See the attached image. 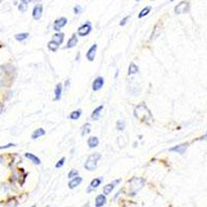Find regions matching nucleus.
<instances>
[{
    "instance_id": "f257e3e1",
    "label": "nucleus",
    "mask_w": 207,
    "mask_h": 207,
    "mask_svg": "<svg viewBox=\"0 0 207 207\" xmlns=\"http://www.w3.org/2000/svg\"><path fill=\"white\" fill-rule=\"evenodd\" d=\"M134 115H135V117H136V118H138L140 121L145 122V123H148V124L151 123L152 120H153L149 109L147 108V106H146L144 103L139 104L138 106L135 108Z\"/></svg>"
},
{
    "instance_id": "f03ea898",
    "label": "nucleus",
    "mask_w": 207,
    "mask_h": 207,
    "mask_svg": "<svg viewBox=\"0 0 207 207\" xmlns=\"http://www.w3.org/2000/svg\"><path fill=\"white\" fill-rule=\"evenodd\" d=\"M145 184V180L142 179V178H133L132 180H130L128 182V186H130V189H128V195L130 197H134L136 196V194L144 186Z\"/></svg>"
},
{
    "instance_id": "7ed1b4c3",
    "label": "nucleus",
    "mask_w": 207,
    "mask_h": 207,
    "mask_svg": "<svg viewBox=\"0 0 207 207\" xmlns=\"http://www.w3.org/2000/svg\"><path fill=\"white\" fill-rule=\"evenodd\" d=\"M101 158V154L99 153H92L88 156L87 158L86 163H85L84 167L86 170L88 171H93V170L97 169V162Z\"/></svg>"
},
{
    "instance_id": "20e7f679",
    "label": "nucleus",
    "mask_w": 207,
    "mask_h": 207,
    "mask_svg": "<svg viewBox=\"0 0 207 207\" xmlns=\"http://www.w3.org/2000/svg\"><path fill=\"white\" fill-rule=\"evenodd\" d=\"M91 29H92V28H91V23L90 22H86V23H84L82 26L79 27V29H78V34H79V36H86L90 33Z\"/></svg>"
},
{
    "instance_id": "39448f33",
    "label": "nucleus",
    "mask_w": 207,
    "mask_h": 207,
    "mask_svg": "<svg viewBox=\"0 0 207 207\" xmlns=\"http://www.w3.org/2000/svg\"><path fill=\"white\" fill-rule=\"evenodd\" d=\"M174 10H175V14H177V15L189 13V2H181V3H179L178 5L175 6Z\"/></svg>"
},
{
    "instance_id": "423d86ee",
    "label": "nucleus",
    "mask_w": 207,
    "mask_h": 207,
    "mask_svg": "<svg viewBox=\"0 0 207 207\" xmlns=\"http://www.w3.org/2000/svg\"><path fill=\"white\" fill-rule=\"evenodd\" d=\"M41 15H43V4L38 3L34 5L33 10H32V17L34 20H40Z\"/></svg>"
},
{
    "instance_id": "0eeeda50",
    "label": "nucleus",
    "mask_w": 207,
    "mask_h": 207,
    "mask_svg": "<svg viewBox=\"0 0 207 207\" xmlns=\"http://www.w3.org/2000/svg\"><path fill=\"white\" fill-rule=\"evenodd\" d=\"M67 23V19L66 18H59L57 19L55 22H54V25H53V29L55 30V31H60L61 30L62 27H64L65 25H66Z\"/></svg>"
},
{
    "instance_id": "6e6552de",
    "label": "nucleus",
    "mask_w": 207,
    "mask_h": 207,
    "mask_svg": "<svg viewBox=\"0 0 207 207\" xmlns=\"http://www.w3.org/2000/svg\"><path fill=\"white\" fill-rule=\"evenodd\" d=\"M97 45L94 43V45L91 46L90 49L87 51L86 53V58L89 60V61H93L94 60V57H95V53H97Z\"/></svg>"
},
{
    "instance_id": "1a4fd4ad",
    "label": "nucleus",
    "mask_w": 207,
    "mask_h": 207,
    "mask_svg": "<svg viewBox=\"0 0 207 207\" xmlns=\"http://www.w3.org/2000/svg\"><path fill=\"white\" fill-rule=\"evenodd\" d=\"M187 147H189V143H183V144H180V145L174 146V147L170 148V151H174V152H177V153H179V154H183L184 152H186Z\"/></svg>"
},
{
    "instance_id": "9d476101",
    "label": "nucleus",
    "mask_w": 207,
    "mask_h": 207,
    "mask_svg": "<svg viewBox=\"0 0 207 207\" xmlns=\"http://www.w3.org/2000/svg\"><path fill=\"white\" fill-rule=\"evenodd\" d=\"M118 182H120V179H117V180H114L113 182H111V183H109V184H107V186H104V189H103V193H104V195L105 196H107V195H109V194L111 193V192L114 189V187L115 186H116Z\"/></svg>"
},
{
    "instance_id": "9b49d317",
    "label": "nucleus",
    "mask_w": 207,
    "mask_h": 207,
    "mask_svg": "<svg viewBox=\"0 0 207 207\" xmlns=\"http://www.w3.org/2000/svg\"><path fill=\"white\" fill-rule=\"evenodd\" d=\"M104 78L103 77H97V79L93 81L92 83V89L94 91H97V90H99V89L102 88V87L104 86Z\"/></svg>"
},
{
    "instance_id": "f8f14e48",
    "label": "nucleus",
    "mask_w": 207,
    "mask_h": 207,
    "mask_svg": "<svg viewBox=\"0 0 207 207\" xmlns=\"http://www.w3.org/2000/svg\"><path fill=\"white\" fill-rule=\"evenodd\" d=\"M95 203L94 205L95 207H103L105 204L107 203V198L105 195H97V198H95Z\"/></svg>"
},
{
    "instance_id": "ddd939ff",
    "label": "nucleus",
    "mask_w": 207,
    "mask_h": 207,
    "mask_svg": "<svg viewBox=\"0 0 207 207\" xmlns=\"http://www.w3.org/2000/svg\"><path fill=\"white\" fill-rule=\"evenodd\" d=\"M82 178L81 177H75V178H73V179H71L69 180V187L71 189H75V187H77L78 186H79L80 183L82 182Z\"/></svg>"
},
{
    "instance_id": "4468645a",
    "label": "nucleus",
    "mask_w": 207,
    "mask_h": 207,
    "mask_svg": "<svg viewBox=\"0 0 207 207\" xmlns=\"http://www.w3.org/2000/svg\"><path fill=\"white\" fill-rule=\"evenodd\" d=\"M102 183V178L99 177V178H95V179H93L92 181L90 182V186H89V189H87V193H90L92 189H97V186H99V184Z\"/></svg>"
},
{
    "instance_id": "2eb2a0df",
    "label": "nucleus",
    "mask_w": 207,
    "mask_h": 207,
    "mask_svg": "<svg viewBox=\"0 0 207 207\" xmlns=\"http://www.w3.org/2000/svg\"><path fill=\"white\" fill-rule=\"evenodd\" d=\"M7 78V71L4 66H0V86L5 84V80Z\"/></svg>"
},
{
    "instance_id": "dca6fc26",
    "label": "nucleus",
    "mask_w": 207,
    "mask_h": 207,
    "mask_svg": "<svg viewBox=\"0 0 207 207\" xmlns=\"http://www.w3.org/2000/svg\"><path fill=\"white\" fill-rule=\"evenodd\" d=\"M54 93H55V101H59L60 97H61V94H62V84L61 83H58L56 85L55 89H54Z\"/></svg>"
},
{
    "instance_id": "f3484780",
    "label": "nucleus",
    "mask_w": 207,
    "mask_h": 207,
    "mask_svg": "<svg viewBox=\"0 0 207 207\" xmlns=\"http://www.w3.org/2000/svg\"><path fill=\"white\" fill-rule=\"evenodd\" d=\"M77 43H78V38L76 34H73L71 38H69V41H67V45H66V48L67 49H71V48H74L77 46Z\"/></svg>"
},
{
    "instance_id": "a211bd4d",
    "label": "nucleus",
    "mask_w": 207,
    "mask_h": 207,
    "mask_svg": "<svg viewBox=\"0 0 207 207\" xmlns=\"http://www.w3.org/2000/svg\"><path fill=\"white\" fill-rule=\"evenodd\" d=\"M104 106L102 105V106L97 107V109H95L94 111L92 112V114H91V118L93 119V120H97V119L99 118V116H101V113H102V110H103Z\"/></svg>"
},
{
    "instance_id": "6ab92c4d",
    "label": "nucleus",
    "mask_w": 207,
    "mask_h": 207,
    "mask_svg": "<svg viewBox=\"0 0 207 207\" xmlns=\"http://www.w3.org/2000/svg\"><path fill=\"white\" fill-rule=\"evenodd\" d=\"M88 146H89V148H94V147H97V145H99V139L97 138V137H94V136H92V137H90V138L88 139Z\"/></svg>"
},
{
    "instance_id": "aec40b11",
    "label": "nucleus",
    "mask_w": 207,
    "mask_h": 207,
    "mask_svg": "<svg viewBox=\"0 0 207 207\" xmlns=\"http://www.w3.org/2000/svg\"><path fill=\"white\" fill-rule=\"evenodd\" d=\"M63 38H64V34L61 33V32H58V33L54 34L53 41H55L57 45H61L62 41H63Z\"/></svg>"
},
{
    "instance_id": "412c9836",
    "label": "nucleus",
    "mask_w": 207,
    "mask_h": 207,
    "mask_svg": "<svg viewBox=\"0 0 207 207\" xmlns=\"http://www.w3.org/2000/svg\"><path fill=\"white\" fill-rule=\"evenodd\" d=\"M45 134H46V130H43V128H38V130H35L33 133H32L31 138L32 139H38V138H40V137L43 136Z\"/></svg>"
},
{
    "instance_id": "4be33fe9",
    "label": "nucleus",
    "mask_w": 207,
    "mask_h": 207,
    "mask_svg": "<svg viewBox=\"0 0 207 207\" xmlns=\"http://www.w3.org/2000/svg\"><path fill=\"white\" fill-rule=\"evenodd\" d=\"M25 156L27 158H29V160L31 161L33 164H35V165H40L41 164V160L38 158V156L34 155V154H32V153H25Z\"/></svg>"
},
{
    "instance_id": "5701e85b",
    "label": "nucleus",
    "mask_w": 207,
    "mask_h": 207,
    "mask_svg": "<svg viewBox=\"0 0 207 207\" xmlns=\"http://www.w3.org/2000/svg\"><path fill=\"white\" fill-rule=\"evenodd\" d=\"M90 128H91V124L90 123H85L84 125L81 127V135L82 136H86L90 133Z\"/></svg>"
},
{
    "instance_id": "b1692460",
    "label": "nucleus",
    "mask_w": 207,
    "mask_h": 207,
    "mask_svg": "<svg viewBox=\"0 0 207 207\" xmlns=\"http://www.w3.org/2000/svg\"><path fill=\"white\" fill-rule=\"evenodd\" d=\"M82 114V110H76L74 111V112L71 113V115H69V118L71 119V120H77V119L80 118V116H81Z\"/></svg>"
},
{
    "instance_id": "393cba45",
    "label": "nucleus",
    "mask_w": 207,
    "mask_h": 207,
    "mask_svg": "<svg viewBox=\"0 0 207 207\" xmlns=\"http://www.w3.org/2000/svg\"><path fill=\"white\" fill-rule=\"evenodd\" d=\"M117 142H118L119 147H120V148H123L124 146L126 145V143H127V139H126L125 136L121 135V136L118 137V140H117Z\"/></svg>"
},
{
    "instance_id": "a878e982",
    "label": "nucleus",
    "mask_w": 207,
    "mask_h": 207,
    "mask_svg": "<svg viewBox=\"0 0 207 207\" xmlns=\"http://www.w3.org/2000/svg\"><path fill=\"white\" fill-rule=\"evenodd\" d=\"M138 66H137L135 63H130V67H128V71H127V75L130 76V75H134V74L138 73Z\"/></svg>"
},
{
    "instance_id": "bb28decb",
    "label": "nucleus",
    "mask_w": 207,
    "mask_h": 207,
    "mask_svg": "<svg viewBox=\"0 0 207 207\" xmlns=\"http://www.w3.org/2000/svg\"><path fill=\"white\" fill-rule=\"evenodd\" d=\"M58 48H59V45H57L55 41H49V43H48V49H49L50 51L55 52V51H57V50H58Z\"/></svg>"
},
{
    "instance_id": "cd10ccee",
    "label": "nucleus",
    "mask_w": 207,
    "mask_h": 207,
    "mask_svg": "<svg viewBox=\"0 0 207 207\" xmlns=\"http://www.w3.org/2000/svg\"><path fill=\"white\" fill-rule=\"evenodd\" d=\"M28 36H29V33H18V34H16V35H15V38H16L17 41H22L26 40Z\"/></svg>"
},
{
    "instance_id": "c85d7f7f",
    "label": "nucleus",
    "mask_w": 207,
    "mask_h": 207,
    "mask_svg": "<svg viewBox=\"0 0 207 207\" xmlns=\"http://www.w3.org/2000/svg\"><path fill=\"white\" fill-rule=\"evenodd\" d=\"M150 10H151V7H150V6H146L145 8H143L142 10H141L140 12V14H139V18H143V17L144 16H146V15H148L149 14V12H150Z\"/></svg>"
},
{
    "instance_id": "c756f323",
    "label": "nucleus",
    "mask_w": 207,
    "mask_h": 207,
    "mask_svg": "<svg viewBox=\"0 0 207 207\" xmlns=\"http://www.w3.org/2000/svg\"><path fill=\"white\" fill-rule=\"evenodd\" d=\"M27 6H28L27 1H21L20 4H19V10H20L22 13H24V12H26V10H27Z\"/></svg>"
},
{
    "instance_id": "7c9ffc66",
    "label": "nucleus",
    "mask_w": 207,
    "mask_h": 207,
    "mask_svg": "<svg viewBox=\"0 0 207 207\" xmlns=\"http://www.w3.org/2000/svg\"><path fill=\"white\" fill-rule=\"evenodd\" d=\"M124 127H125V122L123 120H118L116 123V128L118 130H123Z\"/></svg>"
},
{
    "instance_id": "2f4dec72",
    "label": "nucleus",
    "mask_w": 207,
    "mask_h": 207,
    "mask_svg": "<svg viewBox=\"0 0 207 207\" xmlns=\"http://www.w3.org/2000/svg\"><path fill=\"white\" fill-rule=\"evenodd\" d=\"M82 12H83V7H82L81 5H79V4H77V5L74 7V13H75L76 15L81 14Z\"/></svg>"
},
{
    "instance_id": "473e14b6",
    "label": "nucleus",
    "mask_w": 207,
    "mask_h": 207,
    "mask_svg": "<svg viewBox=\"0 0 207 207\" xmlns=\"http://www.w3.org/2000/svg\"><path fill=\"white\" fill-rule=\"evenodd\" d=\"M154 31H155V32H154V33H152V34H151V38H151V40H153V38H155L156 36H158V34H160L161 29H158V25H156V26H155V29H154Z\"/></svg>"
},
{
    "instance_id": "72a5a7b5",
    "label": "nucleus",
    "mask_w": 207,
    "mask_h": 207,
    "mask_svg": "<svg viewBox=\"0 0 207 207\" xmlns=\"http://www.w3.org/2000/svg\"><path fill=\"white\" fill-rule=\"evenodd\" d=\"M77 175H78V171H77V170H71V171L69 172V175H67V176H69V179H71V178L73 179V178L77 177Z\"/></svg>"
},
{
    "instance_id": "f704fd0d",
    "label": "nucleus",
    "mask_w": 207,
    "mask_h": 207,
    "mask_svg": "<svg viewBox=\"0 0 207 207\" xmlns=\"http://www.w3.org/2000/svg\"><path fill=\"white\" fill-rule=\"evenodd\" d=\"M64 162H65V158H60L59 160V162L56 164L55 167L56 168H60V167H62L63 165H64Z\"/></svg>"
},
{
    "instance_id": "c9c22d12",
    "label": "nucleus",
    "mask_w": 207,
    "mask_h": 207,
    "mask_svg": "<svg viewBox=\"0 0 207 207\" xmlns=\"http://www.w3.org/2000/svg\"><path fill=\"white\" fill-rule=\"evenodd\" d=\"M127 20H130V16L125 17V18L122 19V21L120 22V26H124L126 24V22H127Z\"/></svg>"
},
{
    "instance_id": "e433bc0d",
    "label": "nucleus",
    "mask_w": 207,
    "mask_h": 207,
    "mask_svg": "<svg viewBox=\"0 0 207 207\" xmlns=\"http://www.w3.org/2000/svg\"><path fill=\"white\" fill-rule=\"evenodd\" d=\"M12 146H16V145L13 144V143H10V144H7V145L0 146V149H5V148H10V147H12Z\"/></svg>"
},
{
    "instance_id": "4c0bfd02",
    "label": "nucleus",
    "mask_w": 207,
    "mask_h": 207,
    "mask_svg": "<svg viewBox=\"0 0 207 207\" xmlns=\"http://www.w3.org/2000/svg\"><path fill=\"white\" fill-rule=\"evenodd\" d=\"M2 110H3V105H2L1 103H0V114H1Z\"/></svg>"
},
{
    "instance_id": "58836bf2",
    "label": "nucleus",
    "mask_w": 207,
    "mask_h": 207,
    "mask_svg": "<svg viewBox=\"0 0 207 207\" xmlns=\"http://www.w3.org/2000/svg\"><path fill=\"white\" fill-rule=\"evenodd\" d=\"M82 207H90V205H89V203H88V202H87V203H85L84 205H83Z\"/></svg>"
},
{
    "instance_id": "ea45409f",
    "label": "nucleus",
    "mask_w": 207,
    "mask_h": 207,
    "mask_svg": "<svg viewBox=\"0 0 207 207\" xmlns=\"http://www.w3.org/2000/svg\"><path fill=\"white\" fill-rule=\"evenodd\" d=\"M30 207H35V205H32V206H30Z\"/></svg>"
},
{
    "instance_id": "a19ab883",
    "label": "nucleus",
    "mask_w": 207,
    "mask_h": 207,
    "mask_svg": "<svg viewBox=\"0 0 207 207\" xmlns=\"http://www.w3.org/2000/svg\"><path fill=\"white\" fill-rule=\"evenodd\" d=\"M46 207H50V206H46Z\"/></svg>"
},
{
    "instance_id": "79ce46f5",
    "label": "nucleus",
    "mask_w": 207,
    "mask_h": 207,
    "mask_svg": "<svg viewBox=\"0 0 207 207\" xmlns=\"http://www.w3.org/2000/svg\"><path fill=\"white\" fill-rule=\"evenodd\" d=\"M206 134H207V132H206Z\"/></svg>"
},
{
    "instance_id": "37998d69",
    "label": "nucleus",
    "mask_w": 207,
    "mask_h": 207,
    "mask_svg": "<svg viewBox=\"0 0 207 207\" xmlns=\"http://www.w3.org/2000/svg\"><path fill=\"white\" fill-rule=\"evenodd\" d=\"M0 2H1V1H0Z\"/></svg>"
}]
</instances>
